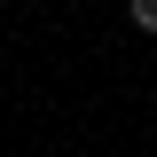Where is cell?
<instances>
[{
  "label": "cell",
  "instance_id": "obj_1",
  "mask_svg": "<svg viewBox=\"0 0 157 157\" xmlns=\"http://www.w3.org/2000/svg\"><path fill=\"white\" fill-rule=\"evenodd\" d=\"M134 24H141V32H157V0H134Z\"/></svg>",
  "mask_w": 157,
  "mask_h": 157
}]
</instances>
